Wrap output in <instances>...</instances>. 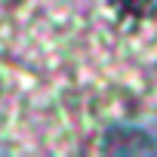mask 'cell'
Listing matches in <instances>:
<instances>
[{
  "label": "cell",
  "instance_id": "2",
  "mask_svg": "<svg viewBox=\"0 0 157 157\" xmlns=\"http://www.w3.org/2000/svg\"><path fill=\"white\" fill-rule=\"evenodd\" d=\"M111 3H114L123 16H136V19L151 16V13L157 10V0H111Z\"/></svg>",
  "mask_w": 157,
  "mask_h": 157
},
{
  "label": "cell",
  "instance_id": "1",
  "mask_svg": "<svg viewBox=\"0 0 157 157\" xmlns=\"http://www.w3.org/2000/svg\"><path fill=\"white\" fill-rule=\"evenodd\" d=\"M102 151L157 154V126H114L102 136Z\"/></svg>",
  "mask_w": 157,
  "mask_h": 157
}]
</instances>
